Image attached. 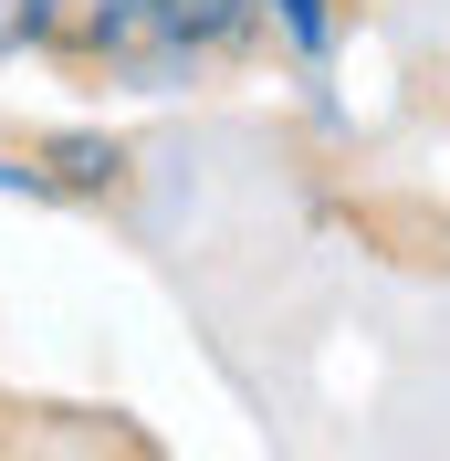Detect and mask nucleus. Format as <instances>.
Wrapping results in <instances>:
<instances>
[{
  "label": "nucleus",
  "instance_id": "3",
  "mask_svg": "<svg viewBox=\"0 0 450 461\" xmlns=\"http://www.w3.org/2000/svg\"><path fill=\"white\" fill-rule=\"evenodd\" d=\"M32 158L53 178V210H115L137 189V137L105 126V115H63V126H32Z\"/></svg>",
  "mask_w": 450,
  "mask_h": 461
},
{
  "label": "nucleus",
  "instance_id": "7",
  "mask_svg": "<svg viewBox=\"0 0 450 461\" xmlns=\"http://www.w3.org/2000/svg\"><path fill=\"white\" fill-rule=\"evenodd\" d=\"M0 200H22V210H53V178H42L32 137H0Z\"/></svg>",
  "mask_w": 450,
  "mask_h": 461
},
{
  "label": "nucleus",
  "instance_id": "4",
  "mask_svg": "<svg viewBox=\"0 0 450 461\" xmlns=\"http://www.w3.org/2000/svg\"><path fill=\"white\" fill-rule=\"evenodd\" d=\"M262 32H273V53L304 85H325L336 53H346V32H356V0H262Z\"/></svg>",
  "mask_w": 450,
  "mask_h": 461
},
{
  "label": "nucleus",
  "instance_id": "5",
  "mask_svg": "<svg viewBox=\"0 0 450 461\" xmlns=\"http://www.w3.org/2000/svg\"><path fill=\"white\" fill-rule=\"evenodd\" d=\"M178 32H189L199 53L220 63V74H241V63H262L273 53V32H262V0H158Z\"/></svg>",
  "mask_w": 450,
  "mask_h": 461
},
{
  "label": "nucleus",
  "instance_id": "1",
  "mask_svg": "<svg viewBox=\"0 0 450 461\" xmlns=\"http://www.w3.org/2000/svg\"><path fill=\"white\" fill-rule=\"evenodd\" d=\"M53 74H63V85H85V95L168 105V95H199L220 63L199 53V42L158 11V0H74V32H63Z\"/></svg>",
  "mask_w": 450,
  "mask_h": 461
},
{
  "label": "nucleus",
  "instance_id": "2",
  "mask_svg": "<svg viewBox=\"0 0 450 461\" xmlns=\"http://www.w3.org/2000/svg\"><path fill=\"white\" fill-rule=\"evenodd\" d=\"M0 461H168V440L137 409L32 399V409H0Z\"/></svg>",
  "mask_w": 450,
  "mask_h": 461
},
{
  "label": "nucleus",
  "instance_id": "6",
  "mask_svg": "<svg viewBox=\"0 0 450 461\" xmlns=\"http://www.w3.org/2000/svg\"><path fill=\"white\" fill-rule=\"evenodd\" d=\"M74 32V0H0V63H53Z\"/></svg>",
  "mask_w": 450,
  "mask_h": 461
}]
</instances>
